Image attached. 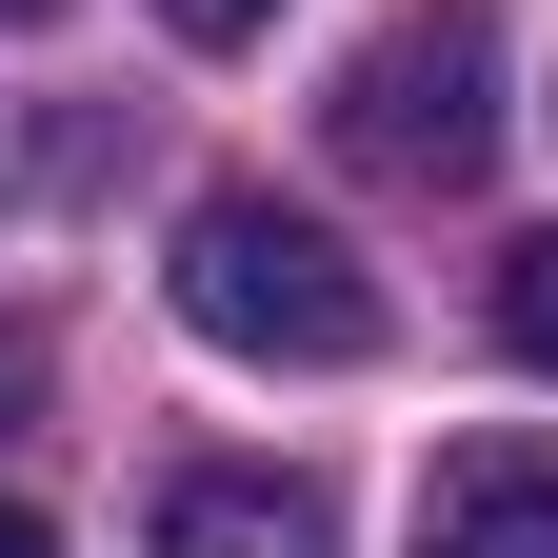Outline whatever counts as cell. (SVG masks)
I'll list each match as a JSON object with an SVG mask.
<instances>
[{
    "mask_svg": "<svg viewBox=\"0 0 558 558\" xmlns=\"http://www.w3.org/2000/svg\"><path fill=\"white\" fill-rule=\"evenodd\" d=\"M180 319L220 339V360H300V379L379 360V279L339 259L300 199H259V180H220V199L180 220Z\"/></svg>",
    "mask_w": 558,
    "mask_h": 558,
    "instance_id": "obj_1",
    "label": "cell"
},
{
    "mask_svg": "<svg viewBox=\"0 0 558 558\" xmlns=\"http://www.w3.org/2000/svg\"><path fill=\"white\" fill-rule=\"evenodd\" d=\"M160 21H180V40H259L279 0H160Z\"/></svg>",
    "mask_w": 558,
    "mask_h": 558,
    "instance_id": "obj_7",
    "label": "cell"
},
{
    "mask_svg": "<svg viewBox=\"0 0 558 558\" xmlns=\"http://www.w3.org/2000/svg\"><path fill=\"white\" fill-rule=\"evenodd\" d=\"M319 140H339L360 180H399V199H459L478 160H499V21H478V0H418V21H379L360 60H339Z\"/></svg>",
    "mask_w": 558,
    "mask_h": 558,
    "instance_id": "obj_2",
    "label": "cell"
},
{
    "mask_svg": "<svg viewBox=\"0 0 558 558\" xmlns=\"http://www.w3.org/2000/svg\"><path fill=\"white\" fill-rule=\"evenodd\" d=\"M160 558H339V499H319V478L220 459V478H180V499H160Z\"/></svg>",
    "mask_w": 558,
    "mask_h": 558,
    "instance_id": "obj_4",
    "label": "cell"
},
{
    "mask_svg": "<svg viewBox=\"0 0 558 558\" xmlns=\"http://www.w3.org/2000/svg\"><path fill=\"white\" fill-rule=\"evenodd\" d=\"M0 21H60V0H0Z\"/></svg>",
    "mask_w": 558,
    "mask_h": 558,
    "instance_id": "obj_9",
    "label": "cell"
},
{
    "mask_svg": "<svg viewBox=\"0 0 558 558\" xmlns=\"http://www.w3.org/2000/svg\"><path fill=\"white\" fill-rule=\"evenodd\" d=\"M418 558H558V439H459L418 478Z\"/></svg>",
    "mask_w": 558,
    "mask_h": 558,
    "instance_id": "obj_3",
    "label": "cell"
},
{
    "mask_svg": "<svg viewBox=\"0 0 558 558\" xmlns=\"http://www.w3.org/2000/svg\"><path fill=\"white\" fill-rule=\"evenodd\" d=\"M0 558H60V538H40V519H21V499H0Z\"/></svg>",
    "mask_w": 558,
    "mask_h": 558,
    "instance_id": "obj_8",
    "label": "cell"
},
{
    "mask_svg": "<svg viewBox=\"0 0 558 558\" xmlns=\"http://www.w3.org/2000/svg\"><path fill=\"white\" fill-rule=\"evenodd\" d=\"M40 360H60V339H40V319H0V439H21V399H40Z\"/></svg>",
    "mask_w": 558,
    "mask_h": 558,
    "instance_id": "obj_6",
    "label": "cell"
},
{
    "mask_svg": "<svg viewBox=\"0 0 558 558\" xmlns=\"http://www.w3.org/2000/svg\"><path fill=\"white\" fill-rule=\"evenodd\" d=\"M499 339L558 379V240H519V259H499Z\"/></svg>",
    "mask_w": 558,
    "mask_h": 558,
    "instance_id": "obj_5",
    "label": "cell"
}]
</instances>
